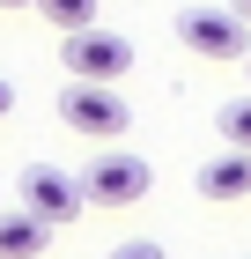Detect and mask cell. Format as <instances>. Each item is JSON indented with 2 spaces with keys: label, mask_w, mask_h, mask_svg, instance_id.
Listing matches in <instances>:
<instances>
[{
  "label": "cell",
  "mask_w": 251,
  "mask_h": 259,
  "mask_svg": "<svg viewBox=\"0 0 251 259\" xmlns=\"http://www.w3.org/2000/svg\"><path fill=\"white\" fill-rule=\"evenodd\" d=\"M59 119L74 126L81 141H104V148H111V141L133 126V104L118 97V89H104V81H67V89H59Z\"/></svg>",
  "instance_id": "cell-1"
},
{
  "label": "cell",
  "mask_w": 251,
  "mask_h": 259,
  "mask_svg": "<svg viewBox=\"0 0 251 259\" xmlns=\"http://www.w3.org/2000/svg\"><path fill=\"white\" fill-rule=\"evenodd\" d=\"M81 207H133V200H148L155 170L140 156H126V148H104L96 163H81Z\"/></svg>",
  "instance_id": "cell-2"
},
{
  "label": "cell",
  "mask_w": 251,
  "mask_h": 259,
  "mask_svg": "<svg viewBox=\"0 0 251 259\" xmlns=\"http://www.w3.org/2000/svg\"><path fill=\"white\" fill-rule=\"evenodd\" d=\"M177 37L199 60H251V22H236L229 8H185L177 15Z\"/></svg>",
  "instance_id": "cell-3"
},
{
  "label": "cell",
  "mask_w": 251,
  "mask_h": 259,
  "mask_svg": "<svg viewBox=\"0 0 251 259\" xmlns=\"http://www.w3.org/2000/svg\"><path fill=\"white\" fill-rule=\"evenodd\" d=\"M59 60L74 81H104L111 89L126 67H133V45L118 37V30H74V37H59Z\"/></svg>",
  "instance_id": "cell-4"
},
{
  "label": "cell",
  "mask_w": 251,
  "mask_h": 259,
  "mask_svg": "<svg viewBox=\"0 0 251 259\" xmlns=\"http://www.w3.org/2000/svg\"><path fill=\"white\" fill-rule=\"evenodd\" d=\"M22 215H37L44 230H67V222L81 215V185H74V170L30 163V170H22Z\"/></svg>",
  "instance_id": "cell-5"
},
{
  "label": "cell",
  "mask_w": 251,
  "mask_h": 259,
  "mask_svg": "<svg viewBox=\"0 0 251 259\" xmlns=\"http://www.w3.org/2000/svg\"><path fill=\"white\" fill-rule=\"evenodd\" d=\"M199 200H214V207L251 200V156L244 148H222L214 163H199Z\"/></svg>",
  "instance_id": "cell-6"
},
{
  "label": "cell",
  "mask_w": 251,
  "mask_h": 259,
  "mask_svg": "<svg viewBox=\"0 0 251 259\" xmlns=\"http://www.w3.org/2000/svg\"><path fill=\"white\" fill-rule=\"evenodd\" d=\"M44 244H52V230H44L37 215H22V207H0V259H37Z\"/></svg>",
  "instance_id": "cell-7"
},
{
  "label": "cell",
  "mask_w": 251,
  "mask_h": 259,
  "mask_svg": "<svg viewBox=\"0 0 251 259\" xmlns=\"http://www.w3.org/2000/svg\"><path fill=\"white\" fill-rule=\"evenodd\" d=\"M44 22H52L59 37H74V30H96V0H30Z\"/></svg>",
  "instance_id": "cell-8"
},
{
  "label": "cell",
  "mask_w": 251,
  "mask_h": 259,
  "mask_svg": "<svg viewBox=\"0 0 251 259\" xmlns=\"http://www.w3.org/2000/svg\"><path fill=\"white\" fill-rule=\"evenodd\" d=\"M214 126H222V141H229V148H244V156H251V97L222 104V111H214Z\"/></svg>",
  "instance_id": "cell-9"
},
{
  "label": "cell",
  "mask_w": 251,
  "mask_h": 259,
  "mask_svg": "<svg viewBox=\"0 0 251 259\" xmlns=\"http://www.w3.org/2000/svg\"><path fill=\"white\" fill-rule=\"evenodd\" d=\"M104 259H170V252H163L155 237H126V244H111Z\"/></svg>",
  "instance_id": "cell-10"
},
{
  "label": "cell",
  "mask_w": 251,
  "mask_h": 259,
  "mask_svg": "<svg viewBox=\"0 0 251 259\" xmlns=\"http://www.w3.org/2000/svg\"><path fill=\"white\" fill-rule=\"evenodd\" d=\"M8 111H15V81L0 74V119H8Z\"/></svg>",
  "instance_id": "cell-11"
},
{
  "label": "cell",
  "mask_w": 251,
  "mask_h": 259,
  "mask_svg": "<svg viewBox=\"0 0 251 259\" xmlns=\"http://www.w3.org/2000/svg\"><path fill=\"white\" fill-rule=\"evenodd\" d=\"M229 15H236V22H251V0H229Z\"/></svg>",
  "instance_id": "cell-12"
},
{
  "label": "cell",
  "mask_w": 251,
  "mask_h": 259,
  "mask_svg": "<svg viewBox=\"0 0 251 259\" xmlns=\"http://www.w3.org/2000/svg\"><path fill=\"white\" fill-rule=\"evenodd\" d=\"M0 8H30V0H0Z\"/></svg>",
  "instance_id": "cell-13"
},
{
  "label": "cell",
  "mask_w": 251,
  "mask_h": 259,
  "mask_svg": "<svg viewBox=\"0 0 251 259\" xmlns=\"http://www.w3.org/2000/svg\"><path fill=\"white\" fill-rule=\"evenodd\" d=\"M236 259H251V252H236Z\"/></svg>",
  "instance_id": "cell-14"
}]
</instances>
